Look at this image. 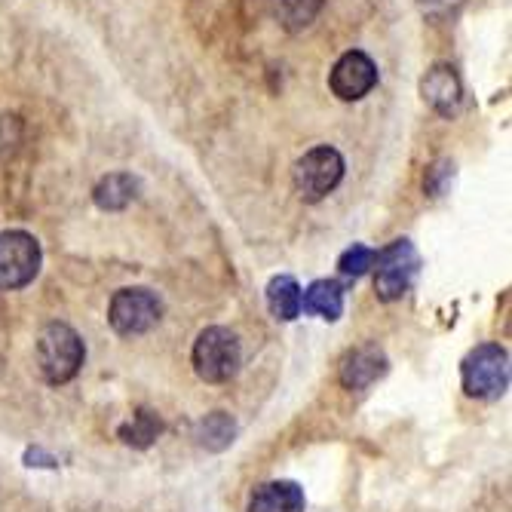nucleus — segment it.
I'll return each mask as SVG.
<instances>
[{
  "instance_id": "9",
  "label": "nucleus",
  "mask_w": 512,
  "mask_h": 512,
  "mask_svg": "<svg viewBox=\"0 0 512 512\" xmlns=\"http://www.w3.org/2000/svg\"><path fill=\"white\" fill-rule=\"evenodd\" d=\"M421 96L436 114H442L448 120L457 117L460 105H463V86H460L457 71L451 65H433L421 80Z\"/></svg>"
},
{
  "instance_id": "16",
  "label": "nucleus",
  "mask_w": 512,
  "mask_h": 512,
  "mask_svg": "<svg viewBox=\"0 0 512 512\" xmlns=\"http://www.w3.org/2000/svg\"><path fill=\"white\" fill-rule=\"evenodd\" d=\"M270 4H273V16L286 31L307 28L322 10V0H270Z\"/></svg>"
},
{
  "instance_id": "10",
  "label": "nucleus",
  "mask_w": 512,
  "mask_h": 512,
  "mask_svg": "<svg viewBox=\"0 0 512 512\" xmlns=\"http://www.w3.org/2000/svg\"><path fill=\"white\" fill-rule=\"evenodd\" d=\"M387 375V356L378 347H356L341 362V384L347 390H365Z\"/></svg>"
},
{
  "instance_id": "13",
  "label": "nucleus",
  "mask_w": 512,
  "mask_h": 512,
  "mask_svg": "<svg viewBox=\"0 0 512 512\" xmlns=\"http://www.w3.org/2000/svg\"><path fill=\"white\" fill-rule=\"evenodd\" d=\"M135 197H138V178L126 175V172L105 175V178L96 184V191H92V200H96V206L105 209V212H120V209H126Z\"/></svg>"
},
{
  "instance_id": "2",
  "label": "nucleus",
  "mask_w": 512,
  "mask_h": 512,
  "mask_svg": "<svg viewBox=\"0 0 512 512\" xmlns=\"http://www.w3.org/2000/svg\"><path fill=\"white\" fill-rule=\"evenodd\" d=\"M463 393L473 399H497L509 387V353L500 344H479L460 362Z\"/></svg>"
},
{
  "instance_id": "8",
  "label": "nucleus",
  "mask_w": 512,
  "mask_h": 512,
  "mask_svg": "<svg viewBox=\"0 0 512 512\" xmlns=\"http://www.w3.org/2000/svg\"><path fill=\"white\" fill-rule=\"evenodd\" d=\"M329 86L341 102H359L362 96H368V92L378 86V65L359 50L344 53L338 59V65L332 68Z\"/></svg>"
},
{
  "instance_id": "12",
  "label": "nucleus",
  "mask_w": 512,
  "mask_h": 512,
  "mask_svg": "<svg viewBox=\"0 0 512 512\" xmlns=\"http://www.w3.org/2000/svg\"><path fill=\"white\" fill-rule=\"evenodd\" d=\"M301 307L325 322H335L344 313V289L335 279H316L301 295Z\"/></svg>"
},
{
  "instance_id": "7",
  "label": "nucleus",
  "mask_w": 512,
  "mask_h": 512,
  "mask_svg": "<svg viewBox=\"0 0 512 512\" xmlns=\"http://www.w3.org/2000/svg\"><path fill=\"white\" fill-rule=\"evenodd\" d=\"M40 243L25 230H7L0 234V289L16 292L28 286L40 273Z\"/></svg>"
},
{
  "instance_id": "17",
  "label": "nucleus",
  "mask_w": 512,
  "mask_h": 512,
  "mask_svg": "<svg viewBox=\"0 0 512 512\" xmlns=\"http://www.w3.org/2000/svg\"><path fill=\"white\" fill-rule=\"evenodd\" d=\"M160 433H163V421H160L154 411H148V408L135 411L132 421L120 427V439L126 445H132V448H148V445H154V439Z\"/></svg>"
},
{
  "instance_id": "5",
  "label": "nucleus",
  "mask_w": 512,
  "mask_h": 512,
  "mask_svg": "<svg viewBox=\"0 0 512 512\" xmlns=\"http://www.w3.org/2000/svg\"><path fill=\"white\" fill-rule=\"evenodd\" d=\"M375 292L381 301H399L411 283L417 270H421V255H417L411 240H393L387 249L375 252Z\"/></svg>"
},
{
  "instance_id": "15",
  "label": "nucleus",
  "mask_w": 512,
  "mask_h": 512,
  "mask_svg": "<svg viewBox=\"0 0 512 512\" xmlns=\"http://www.w3.org/2000/svg\"><path fill=\"white\" fill-rule=\"evenodd\" d=\"M234 436H237V424H234V417L224 411L206 414V421H200L197 427V442L206 451H224L227 445H234Z\"/></svg>"
},
{
  "instance_id": "1",
  "label": "nucleus",
  "mask_w": 512,
  "mask_h": 512,
  "mask_svg": "<svg viewBox=\"0 0 512 512\" xmlns=\"http://www.w3.org/2000/svg\"><path fill=\"white\" fill-rule=\"evenodd\" d=\"M83 338L65 322H50L43 325L37 335V368L46 384L62 387L77 378L83 365Z\"/></svg>"
},
{
  "instance_id": "4",
  "label": "nucleus",
  "mask_w": 512,
  "mask_h": 512,
  "mask_svg": "<svg viewBox=\"0 0 512 512\" xmlns=\"http://www.w3.org/2000/svg\"><path fill=\"white\" fill-rule=\"evenodd\" d=\"M341 178H344V157L329 145L307 151L292 169L295 194L304 203H319L322 197H329L341 184Z\"/></svg>"
},
{
  "instance_id": "3",
  "label": "nucleus",
  "mask_w": 512,
  "mask_h": 512,
  "mask_svg": "<svg viewBox=\"0 0 512 512\" xmlns=\"http://www.w3.org/2000/svg\"><path fill=\"white\" fill-rule=\"evenodd\" d=\"M191 359H194V371L200 375V381L224 384V381H230L240 371V362H243L240 338L230 329L212 325V329L200 332Z\"/></svg>"
},
{
  "instance_id": "19",
  "label": "nucleus",
  "mask_w": 512,
  "mask_h": 512,
  "mask_svg": "<svg viewBox=\"0 0 512 512\" xmlns=\"http://www.w3.org/2000/svg\"><path fill=\"white\" fill-rule=\"evenodd\" d=\"M454 178V163L451 160H439L430 172H427V178H424V191L430 194V197H442L445 191H448V181Z\"/></svg>"
},
{
  "instance_id": "6",
  "label": "nucleus",
  "mask_w": 512,
  "mask_h": 512,
  "mask_svg": "<svg viewBox=\"0 0 512 512\" xmlns=\"http://www.w3.org/2000/svg\"><path fill=\"white\" fill-rule=\"evenodd\" d=\"M163 316V301L151 292V289H120L114 298H111V307H108V322L117 335H145L151 332L154 325L160 322Z\"/></svg>"
},
{
  "instance_id": "11",
  "label": "nucleus",
  "mask_w": 512,
  "mask_h": 512,
  "mask_svg": "<svg viewBox=\"0 0 512 512\" xmlns=\"http://www.w3.org/2000/svg\"><path fill=\"white\" fill-rule=\"evenodd\" d=\"M249 512H304V491L298 482H264L252 491Z\"/></svg>"
},
{
  "instance_id": "18",
  "label": "nucleus",
  "mask_w": 512,
  "mask_h": 512,
  "mask_svg": "<svg viewBox=\"0 0 512 512\" xmlns=\"http://www.w3.org/2000/svg\"><path fill=\"white\" fill-rule=\"evenodd\" d=\"M375 264V249H368L362 243L350 246L341 258H338V270L350 279H359L362 273H368V267Z\"/></svg>"
},
{
  "instance_id": "14",
  "label": "nucleus",
  "mask_w": 512,
  "mask_h": 512,
  "mask_svg": "<svg viewBox=\"0 0 512 512\" xmlns=\"http://www.w3.org/2000/svg\"><path fill=\"white\" fill-rule=\"evenodd\" d=\"M267 307L276 319L292 322L301 313V286L295 276H273L267 286Z\"/></svg>"
}]
</instances>
